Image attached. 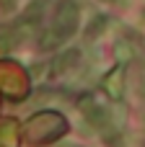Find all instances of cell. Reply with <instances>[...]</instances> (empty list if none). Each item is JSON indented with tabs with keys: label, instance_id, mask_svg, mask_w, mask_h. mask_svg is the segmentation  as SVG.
<instances>
[{
	"label": "cell",
	"instance_id": "obj_4",
	"mask_svg": "<svg viewBox=\"0 0 145 147\" xmlns=\"http://www.w3.org/2000/svg\"><path fill=\"white\" fill-rule=\"evenodd\" d=\"M101 88H104V93H106L112 101H122V96H125V67H122V65L112 67V70L104 75Z\"/></svg>",
	"mask_w": 145,
	"mask_h": 147
},
{
	"label": "cell",
	"instance_id": "obj_6",
	"mask_svg": "<svg viewBox=\"0 0 145 147\" xmlns=\"http://www.w3.org/2000/svg\"><path fill=\"white\" fill-rule=\"evenodd\" d=\"M114 54H117L119 65H127V62L135 59V49H132V44H130L127 39H119V41L114 44Z\"/></svg>",
	"mask_w": 145,
	"mask_h": 147
},
{
	"label": "cell",
	"instance_id": "obj_3",
	"mask_svg": "<svg viewBox=\"0 0 145 147\" xmlns=\"http://www.w3.org/2000/svg\"><path fill=\"white\" fill-rule=\"evenodd\" d=\"M78 106H80V111L86 114V119L96 127V129H104L106 124H109V114L93 101V96L91 93H83L80 98H78Z\"/></svg>",
	"mask_w": 145,
	"mask_h": 147
},
{
	"label": "cell",
	"instance_id": "obj_2",
	"mask_svg": "<svg viewBox=\"0 0 145 147\" xmlns=\"http://www.w3.org/2000/svg\"><path fill=\"white\" fill-rule=\"evenodd\" d=\"M65 129H67V121L57 111H42L26 121V140L34 145H47V142H54L60 134H65Z\"/></svg>",
	"mask_w": 145,
	"mask_h": 147
},
{
	"label": "cell",
	"instance_id": "obj_8",
	"mask_svg": "<svg viewBox=\"0 0 145 147\" xmlns=\"http://www.w3.org/2000/svg\"><path fill=\"white\" fill-rule=\"evenodd\" d=\"M101 26H106V18H96V21L88 26V34H86V39H88V41H91V39H96V36L101 34V31H99Z\"/></svg>",
	"mask_w": 145,
	"mask_h": 147
},
{
	"label": "cell",
	"instance_id": "obj_11",
	"mask_svg": "<svg viewBox=\"0 0 145 147\" xmlns=\"http://www.w3.org/2000/svg\"><path fill=\"white\" fill-rule=\"evenodd\" d=\"M143 18H145V13H143Z\"/></svg>",
	"mask_w": 145,
	"mask_h": 147
},
{
	"label": "cell",
	"instance_id": "obj_5",
	"mask_svg": "<svg viewBox=\"0 0 145 147\" xmlns=\"http://www.w3.org/2000/svg\"><path fill=\"white\" fill-rule=\"evenodd\" d=\"M78 59H80V52H78V49H67L65 54H57V57L52 59V65H49V67H52L57 75H62V72H67L70 67H75V65H78Z\"/></svg>",
	"mask_w": 145,
	"mask_h": 147
},
{
	"label": "cell",
	"instance_id": "obj_10",
	"mask_svg": "<svg viewBox=\"0 0 145 147\" xmlns=\"http://www.w3.org/2000/svg\"><path fill=\"white\" fill-rule=\"evenodd\" d=\"M104 3H114V0H104Z\"/></svg>",
	"mask_w": 145,
	"mask_h": 147
},
{
	"label": "cell",
	"instance_id": "obj_1",
	"mask_svg": "<svg viewBox=\"0 0 145 147\" xmlns=\"http://www.w3.org/2000/svg\"><path fill=\"white\" fill-rule=\"evenodd\" d=\"M78 31V5L73 0H62L57 13H54V21H52V28L44 31L42 36V47L44 49H52L57 44H62L65 39H70L73 34Z\"/></svg>",
	"mask_w": 145,
	"mask_h": 147
},
{
	"label": "cell",
	"instance_id": "obj_9",
	"mask_svg": "<svg viewBox=\"0 0 145 147\" xmlns=\"http://www.w3.org/2000/svg\"><path fill=\"white\" fill-rule=\"evenodd\" d=\"M0 8L8 13V10H13V8H16V0H0Z\"/></svg>",
	"mask_w": 145,
	"mask_h": 147
},
{
	"label": "cell",
	"instance_id": "obj_7",
	"mask_svg": "<svg viewBox=\"0 0 145 147\" xmlns=\"http://www.w3.org/2000/svg\"><path fill=\"white\" fill-rule=\"evenodd\" d=\"M16 121H3L0 124V147H16Z\"/></svg>",
	"mask_w": 145,
	"mask_h": 147
}]
</instances>
